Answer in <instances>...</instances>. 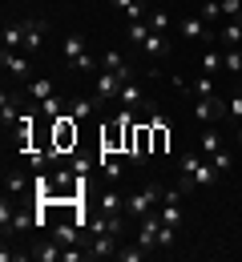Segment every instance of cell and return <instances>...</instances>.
I'll use <instances>...</instances> for the list:
<instances>
[{"label": "cell", "mask_w": 242, "mask_h": 262, "mask_svg": "<svg viewBox=\"0 0 242 262\" xmlns=\"http://www.w3.org/2000/svg\"><path fill=\"white\" fill-rule=\"evenodd\" d=\"M117 238H121V234H85L81 246L89 250V258H117V250H121Z\"/></svg>", "instance_id": "1"}, {"label": "cell", "mask_w": 242, "mask_h": 262, "mask_svg": "<svg viewBox=\"0 0 242 262\" xmlns=\"http://www.w3.org/2000/svg\"><path fill=\"white\" fill-rule=\"evenodd\" d=\"M162 194H166V186H145L141 194H134L125 202V210L134 218H145V214H153V206H162Z\"/></svg>", "instance_id": "2"}, {"label": "cell", "mask_w": 242, "mask_h": 262, "mask_svg": "<svg viewBox=\"0 0 242 262\" xmlns=\"http://www.w3.org/2000/svg\"><path fill=\"white\" fill-rule=\"evenodd\" d=\"M125 81H129V69H117V73L101 69V73H97V97H117Z\"/></svg>", "instance_id": "3"}, {"label": "cell", "mask_w": 242, "mask_h": 262, "mask_svg": "<svg viewBox=\"0 0 242 262\" xmlns=\"http://www.w3.org/2000/svg\"><path fill=\"white\" fill-rule=\"evenodd\" d=\"M158 230H162V218H158V210L153 214H145V218H138V242L153 254L158 250Z\"/></svg>", "instance_id": "4"}, {"label": "cell", "mask_w": 242, "mask_h": 262, "mask_svg": "<svg viewBox=\"0 0 242 262\" xmlns=\"http://www.w3.org/2000/svg\"><path fill=\"white\" fill-rule=\"evenodd\" d=\"M194 117H198V121L226 117V101H222V97H198V101H194Z\"/></svg>", "instance_id": "5"}, {"label": "cell", "mask_w": 242, "mask_h": 262, "mask_svg": "<svg viewBox=\"0 0 242 262\" xmlns=\"http://www.w3.org/2000/svg\"><path fill=\"white\" fill-rule=\"evenodd\" d=\"M0 65H4V73H12V77H25V73H29V53L4 49V53H0Z\"/></svg>", "instance_id": "6"}, {"label": "cell", "mask_w": 242, "mask_h": 262, "mask_svg": "<svg viewBox=\"0 0 242 262\" xmlns=\"http://www.w3.org/2000/svg\"><path fill=\"white\" fill-rule=\"evenodd\" d=\"M198 165H202V158L198 154H182V162H178V169H182V178H178V186L190 194L194 190V173H198Z\"/></svg>", "instance_id": "7"}, {"label": "cell", "mask_w": 242, "mask_h": 262, "mask_svg": "<svg viewBox=\"0 0 242 262\" xmlns=\"http://www.w3.org/2000/svg\"><path fill=\"white\" fill-rule=\"evenodd\" d=\"M222 182V173L214 169V162L210 158H202V165H198V173H194V190H214Z\"/></svg>", "instance_id": "8"}, {"label": "cell", "mask_w": 242, "mask_h": 262, "mask_svg": "<svg viewBox=\"0 0 242 262\" xmlns=\"http://www.w3.org/2000/svg\"><path fill=\"white\" fill-rule=\"evenodd\" d=\"M218 40H222V49H242V16L226 20V25L218 29Z\"/></svg>", "instance_id": "9"}, {"label": "cell", "mask_w": 242, "mask_h": 262, "mask_svg": "<svg viewBox=\"0 0 242 262\" xmlns=\"http://www.w3.org/2000/svg\"><path fill=\"white\" fill-rule=\"evenodd\" d=\"M20 97H25V93H8V89L0 93V117H4V125H12V121L20 117Z\"/></svg>", "instance_id": "10"}, {"label": "cell", "mask_w": 242, "mask_h": 262, "mask_svg": "<svg viewBox=\"0 0 242 262\" xmlns=\"http://www.w3.org/2000/svg\"><path fill=\"white\" fill-rule=\"evenodd\" d=\"M45 20H25V53H36L40 49V40H45Z\"/></svg>", "instance_id": "11"}, {"label": "cell", "mask_w": 242, "mask_h": 262, "mask_svg": "<svg viewBox=\"0 0 242 262\" xmlns=\"http://www.w3.org/2000/svg\"><path fill=\"white\" fill-rule=\"evenodd\" d=\"M61 254H65V246L53 238V242H36L33 246V258H40V262H61Z\"/></svg>", "instance_id": "12"}, {"label": "cell", "mask_w": 242, "mask_h": 262, "mask_svg": "<svg viewBox=\"0 0 242 262\" xmlns=\"http://www.w3.org/2000/svg\"><path fill=\"white\" fill-rule=\"evenodd\" d=\"M166 49H170V36H166V33H149V36H145V45H141V53L153 57V61H158Z\"/></svg>", "instance_id": "13"}, {"label": "cell", "mask_w": 242, "mask_h": 262, "mask_svg": "<svg viewBox=\"0 0 242 262\" xmlns=\"http://www.w3.org/2000/svg\"><path fill=\"white\" fill-rule=\"evenodd\" d=\"M25 97L49 101V97H53V81H49V77H36V81H29V85H25Z\"/></svg>", "instance_id": "14"}, {"label": "cell", "mask_w": 242, "mask_h": 262, "mask_svg": "<svg viewBox=\"0 0 242 262\" xmlns=\"http://www.w3.org/2000/svg\"><path fill=\"white\" fill-rule=\"evenodd\" d=\"M149 33H153V29H149L145 20H129V29H125V40H129L134 49H141V45H145V36H149Z\"/></svg>", "instance_id": "15"}, {"label": "cell", "mask_w": 242, "mask_h": 262, "mask_svg": "<svg viewBox=\"0 0 242 262\" xmlns=\"http://www.w3.org/2000/svg\"><path fill=\"white\" fill-rule=\"evenodd\" d=\"M61 49H65V57H69V61H77V57H85V53H89V45H85V36H81V33L65 36V45H61Z\"/></svg>", "instance_id": "16"}, {"label": "cell", "mask_w": 242, "mask_h": 262, "mask_svg": "<svg viewBox=\"0 0 242 262\" xmlns=\"http://www.w3.org/2000/svg\"><path fill=\"white\" fill-rule=\"evenodd\" d=\"M178 33H182V36H190V40H198V36L206 33V20H202V16H186V20L178 25Z\"/></svg>", "instance_id": "17"}, {"label": "cell", "mask_w": 242, "mask_h": 262, "mask_svg": "<svg viewBox=\"0 0 242 262\" xmlns=\"http://www.w3.org/2000/svg\"><path fill=\"white\" fill-rule=\"evenodd\" d=\"M16 45H25V20L4 25V49H16Z\"/></svg>", "instance_id": "18"}, {"label": "cell", "mask_w": 242, "mask_h": 262, "mask_svg": "<svg viewBox=\"0 0 242 262\" xmlns=\"http://www.w3.org/2000/svg\"><path fill=\"white\" fill-rule=\"evenodd\" d=\"M69 117H73V121H89V117H93V101H89V97H73Z\"/></svg>", "instance_id": "19"}, {"label": "cell", "mask_w": 242, "mask_h": 262, "mask_svg": "<svg viewBox=\"0 0 242 262\" xmlns=\"http://www.w3.org/2000/svg\"><path fill=\"white\" fill-rule=\"evenodd\" d=\"M145 25H149L153 33H166V36H170V16H166L162 8H149V12H145Z\"/></svg>", "instance_id": "20"}, {"label": "cell", "mask_w": 242, "mask_h": 262, "mask_svg": "<svg viewBox=\"0 0 242 262\" xmlns=\"http://www.w3.org/2000/svg\"><path fill=\"white\" fill-rule=\"evenodd\" d=\"M222 69H226L230 77H238L242 73V49H222Z\"/></svg>", "instance_id": "21"}, {"label": "cell", "mask_w": 242, "mask_h": 262, "mask_svg": "<svg viewBox=\"0 0 242 262\" xmlns=\"http://www.w3.org/2000/svg\"><path fill=\"white\" fill-rule=\"evenodd\" d=\"M149 258V250L141 246V242H134V246H121L117 250V262H145Z\"/></svg>", "instance_id": "22"}, {"label": "cell", "mask_w": 242, "mask_h": 262, "mask_svg": "<svg viewBox=\"0 0 242 262\" xmlns=\"http://www.w3.org/2000/svg\"><path fill=\"white\" fill-rule=\"evenodd\" d=\"M117 101H121L125 109H134V105H138V101H141V89H138V85H134V77H129V81L121 85V93H117Z\"/></svg>", "instance_id": "23"}, {"label": "cell", "mask_w": 242, "mask_h": 262, "mask_svg": "<svg viewBox=\"0 0 242 262\" xmlns=\"http://www.w3.org/2000/svg\"><path fill=\"white\" fill-rule=\"evenodd\" d=\"M226 117H230L234 125H242V85L230 93V101H226Z\"/></svg>", "instance_id": "24"}, {"label": "cell", "mask_w": 242, "mask_h": 262, "mask_svg": "<svg viewBox=\"0 0 242 262\" xmlns=\"http://www.w3.org/2000/svg\"><path fill=\"white\" fill-rule=\"evenodd\" d=\"M202 20H206V25L226 20V16H222V0H202Z\"/></svg>", "instance_id": "25"}, {"label": "cell", "mask_w": 242, "mask_h": 262, "mask_svg": "<svg viewBox=\"0 0 242 262\" xmlns=\"http://www.w3.org/2000/svg\"><path fill=\"white\" fill-rule=\"evenodd\" d=\"M214 154H222V137L210 129V133H202V158H214Z\"/></svg>", "instance_id": "26"}, {"label": "cell", "mask_w": 242, "mask_h": 262, "mask_svg": "<svg viewBox=\"0 0 242 262\" xmlns=\"http://www.w3.org/2000/svg\"><path fill=\"white\" fill-rule=\"evenodd\" d=\"M218 69H222V49H210V53H202V73H210V77H214Z\"/></svg>", "instance_id": "27"}, {"label": "cell", "mask_w": 242, "mask_h": 262, "mask_svg": "<svg viewBox=\"0 0 242 262\" xmlns=\"http://www.w3.org/2000/svg\"><path fill=\"white\" fill-rule=\"evenodd\" d=\"M53 238H57L61 246H73V242H81L85 234H77V226H57V230H53Z\"/></svg>", "instance_id": "28"}, {"label": "cell", "mask_w": 242, "mask_h": 262, "mask_svg": "<svg viewBox=\"0 0 242 262\" xmlns=\"http://www.w3.org/2000/svg\"><path fill=\"white\" fill-rule=\"evenodd\" d=\"M149 129H153V149L162 154L166 149V121L162 117H149Z\"/></svg>", "instance_id": "29"}, {"label": "cell", "mask_w": 242, "mask_h": 262, "mask_svg": "<svg viewBox=\"0 0 242 262\" xmlns=\"http://www.w3.org/2000/svg\"><path fill=\"white\" fill-rule=\"evenodd\" d=\"M101 69H109V73H117V69H129V65H125V57H121L117 49H109V53L101 57Z\"/></svg>", "instance_id": "30"}, {"label": "cell", "mask_w": 242, "mask_h": 262, "mask_svg": "<svg viewBox=\"0 0 242 262\" xmlns=\"http://www.w3.org/2000/svg\"><path fill=\"white\" fill-rule=\"evenodd\" d=\"M214 89H218V85H214V77H210V73H202V77L194 81V93H198V97H214Z\"/></svg>", "instance_id": "31"}, {"label": "cell", "mask_w": 242, "mask_h": 262, "mask_svg": "<svg viewBox=\"0 0 242 262\" xmlns=\"http://www.w3.org/2000/svg\"><path fill=\"white\" fill-rule=\"evenodd\" d=\"M73 69H77V73H97V69H101V61H97L93 53H85V57H77V61H73Z\"/></svg>", "instance_id": "32"}, {"label": "cell", "mask_w": 242, "mask_h": 262, "mask_svg": "<svg viewBox=\"0 0 242 262\" xmlns=\"http://www.w3.org/2000/svg\"><path fill=\"white\" fill-rule=\"evenodd\" d=\"M25 186H29L25 173H4V190H8V194H25Z\"/></svg>", "instance_id": "33"}, {"label": "cell", "mask_w": 242, "mask_h": 262, "mask_svg": "<svg viewBox=\"0 0 242 262\" xmlns=\"http://www.w3.org/2000/svg\"><path fill=\"white\" fill-rule=\"evenodd\" d=\"M97 210H101V214H121V198H117V194H101Z\"/></svg>", "instance_id": "34"}, {"label": "cell", "mask_w": 242, "mask_h": 262, "mask_svg": "<svg viewBox=\"0 0 242 262\" xmlns=\"http://www.w3.org/2000/svg\"><path fill=\"white\" fill-rule=\"evenodd\" d=\"M101 169H105V178H109V182H117V178H121V162H117V158H113V154H105V162H101Z\"/></svg>", "instance_id": "35"}, {"label": "cell", "mask_w": 242, "mask_h": 262, "mask_svg": "<svg viewBox=\"0 0 242 262\" xmlns=\"http://www.w3.org/2000/svg\"><path fill=\"white\" fill-rule=\"evenodd\" d=\"M222 16H226V20L242 16V0H222Z\"/></svg>", "instance_id": "36"}, {"label": "cell", "mask_w": 242, "mask_h": 262, "mask_svg": "<svg viewBox=\"0 0 242 262\" xmlns=\"http://www.w3.org/2000/svg\"><path fill=\"white\" fill-rule=\"evenodd\" d=\"M210 162H214V169H218V173H226V169H230V165H234V158H230V154H226V149H222V154H214V158H210Z\"/></svg>", "instance_id": "37"}, {"label": "cell", "mask_w": 242, "mask_h": 262, "mask_svg": "<svg viewBox=\"0 0 242 262\" xmlns=\"http://www.w3.org/2000/svg\"><path fill=\"white\" fill-rule=\"evenodd\" d=\"M158 246H166V250L173 246V226H166V222H162V230H158Z\"/></svg>", "instance_id": "38"}, {"label": "cell", "mask_w": 242, "mask_h": 262, "mask_svg": "<svg viewBox=\"0 0 242 262\" xmlns=\"http://www.w3.org/2000/svg\"><path fill=\"white\" fill-rule=\"evenodd\" d=\"M40 109H45V113H49V117H61V101H57V97L40 101Z\"/></svg>", "instance_id": "39"}, {"label": "cell", "mask_w": 242, "mask_h": 262, "mask_svg": "<svg viewBox=\"0 0 242 262\" xmlns=\"http://www.w3.org/2000/svg\"><path fill=\"white\" fill-rule=\"evenodd\" d=\"M113 4H117V8H121V12H129V8H134V4H138V0H113Z\"/></svg>", "instance_id": "40"}, {"label": "cell", "mask_w": 242, "mask_h": 262, "mask_svg": "<svg viewBox=\"0 0 242 262\" xmlns=\"http://www.w3.org/2000/svg\"><path fill=\"white\" fill-rule=\"evenodd\" d=\"M238 149H242V125H238Z\"/></svg>", "instance_id": "41"}]
</instances>
